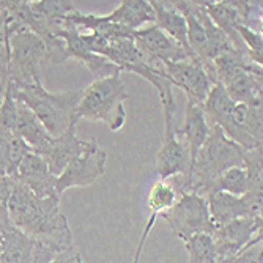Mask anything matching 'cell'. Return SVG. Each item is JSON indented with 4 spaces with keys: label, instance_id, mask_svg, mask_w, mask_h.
Wrapping results in <instances>:
<instances>
[{
    "label": "cell",
    "instance_id": "27",
    "mask_svg": "<svg viewBox=\"0 0 263 263\" xmlns=\"http://www.w3.org/2000/svg\"><path fill=\"white\" fill-rule=\"evenodd\" d=\"M263 236L258 235L246 248H243L229 263H263Z\"/></svg>",
    "mask_w": 263,
    "mask_h": 263
},
{
    "label": "cell",
    "instance_id": "24",
    "mask_svg": "<svg viewBox=\"0 0 263 263\" xmlns=\"http://www.w3.org/2000/svg\"><path fill=\"white\" fill-rule=\"evenodd\" d=\"M214 191H222V193L240 197L248 193V175L245 167H232L226 171L214 183Z\"/></svg>",
    "mask_w": 263,
    "mask_h": 263
},
{
    "label": "cell",
    "instance_id": "19",
    "mask_svg": "<svg viewBox=\"0 0 263 263\" xmlns=\"http://www.w3.org/2000/svg\"><path fill=\"white\" fill-rule=\"evenodd\" d=\"M106 19L134 32L145 24H155V11L145 0H123L110 14H106Z\"/></svg>",
    "mask_w": 263,
    "mask_h": 263
},
{
    "label": "cell",
    "instance_id": "13",
    "mask_svg": "<svg viewBox=\"0 0 263 263\" xmlns=\"http://www.w3.org/2000/svg\"><path fill=\"white\" fill-rule=\"evenodd\" d=\"M177 137H183L184 143L189 150V158H191V167H193L200 148L203 147L205 140L208 139L210 134V125L205 117L203 107L197 104H189L186 103V110H184V122L181 128H175Z\"/></svg>",
    "mask_w": 263,
    "mask_h": 263
},
{
    "label": "cell",
    "instance_id": "8",
    "mask_svg": "<svg viewBox=\"0 0 263 263\" xmlns=\"http://www.w3.org/2000/svg\"><path fill=\"white\" fill-rule=\"evenodd\" d=\"M133 40L143 57L147 59V62L156 68H161L165 62L174 63L194 59L177 41H174L169 35H165L161 29H158L155 24L134 30Z\"/></svg>",
    "mask_w": 263,
    "mask_h": 263
},
{
    "label": "cell",
    "instance_id": "14",
    "mask_svg": "<svg viewBox=\"0 0 263 263\" xmlns=\"http://www.w3.org/2000/svg\"><path fill=\"white\" fill-rule=\"evenodd\" d=\"M177 193L175 189L172 187V184L165 180H158L152 189H150V194H148V208H150V216L147 218V224L142 230V235H140V240H139V245H137V249L134 252V258H133V263H139L140 261V255H142V251H143V246L147 243V238L150 236V232L152 229L155 227L156 224V219L164 214L167 210H171V206L175 203L177 200Z\"/></svg>",
    "mask_w": 263,
    "mask_h": 263
},
{
    "label": "cell",
    "instance_id": "25",
    "mask_svg": "<svg viewBox=\"0 0 263 263\" xmlns=\"http://www.w3.org/2000/svg\"><path fill=\"white\" fill-rule=\"evenodd\" d=\"M245 171L248 175V193L263 194V156L261 147L245 150Z\"/></svg>",
    "mask_w": 263,
    "mask_h": 263
},
{
    "label": "cell",
    "instance_id": "23",
    "mask_svg": "<svg viewBox=\"0 0 263 263\" xmlns=\"http://www.w3.org/2000/svg\"><path fill=\"white\" fill-rule=\"evenodd\" d=\"M30 10L51 22H63L71 13L78 11L73 2L68 0H40V2H30Z\"/></svg>",
    "mask_w": 263,
    "mask_h": 263
},
{
    "label": "cell",
    "instance_id": "5",
    "mask_svg": "<svg viewBox=\"0 0 263 263\" xmlns=\"http://www.w3.org/2000/svg\"><path fill=\"white\" fill-rule=\"evenodd\" d=\"M161 216L181 241H186L187 238L199 233L211 235L214 230L208 211V202L205 197L197 194H180L171 210H167Z\"/></svg>",
    "mask_w": 263,
    "mask_h": 263
},
{
    "label": "cell",
    "instance_id": "4",
    "mask_svg": "<svg viewBox=\"0 0 263 263\" xmlns=\"http://www.w3.org/2000/svg\"><path fill=\"white\" fill-rule=\"evenodd\" d=\"M7 33L10 54L8 82L13 87L41 84L46 66V46L43 40L10 17L7 21Z\"/></svg>",
    "mask_w": 263,
    "mask_h": 263
},
{
    "label": "cell",
    "instance_id": "29",
    "mask_svg": "<svg viewBox=\"0 0 263 263\" xmlns=\"http://www.w3.org/2000/svg\"><path fill=\"white\" fill-rule=\"evenodd\" d=\"M5 90H7V88H0V104H2V101H4V97H5Z\"/></svg>",
    "mask_w": 263,
    "mask_h": 263
},
{
    "label": "cell",
    "instance_id": "9",
    "mask_svg": "<svg viewBox=\"0 0 263 263\" xmlns=\"http://www.w3.org/2000/svg\"><path fill=\"white\" fill-rule=\"evenodd\" d=\"M164 73L172 85L181 88L186 93L189 104L203 106L208 93L213 87L202 63L197 59H187L183 62L162 63Z\"/></svg>",
    "mask_w": 263,
    "mask_h": 263
},
{
    "label": "cell",
    "instance_id": "28",
    "mask_svg": "<svg viewBox=\"0 0 263 263\" xmlns=\"http://www.w3.org/2000/svg\"><path fill=\"white\" fill-rule=\"evenodd\" d=\"M51 263H84V260H82L81 254L73 248V249H69V251L57 254Z\"/></svg>",
    "mask_w": 263,
    "mask_h": 263
},
{
    "label": "cell",
    "instance_id": "7",
    "mask_svg": "<svg viewBox=\"0 0 263 263\" xmlns=\"http://www.w3.org/2000/svg\"><path fill=\"white\" fill-rule=\"evenodd\" d=\"M174 115L164 114L162 145L156 155V172L159 180H169L177 175L189 177L191 158L187 145L175 134Z\"/></svg>",
    "mask_w": 263,
    "mask_h": 263
},
{
    "label": "cell",
    "instance_id": "18",
    "mask_svg": "<svg viewBox=\"0 0 263 263\" xmlns=\"http://www.w3.org/2000/svg\"><path fill=\"white\" fill-rule=\"evenodd\" d=\"M16 134L27 143L33 153L40 155L54 139L46 128L40 123L33 112L17 101V118H16Z\"/></svg>",
    "mask_w": 263,
    "mask_h": 263
},
{
    "label": "cell",
    "instance_id": "30",
    "mask_svg": "<svg viewBox=\"0 0 263 263\" xmlns=\"http://www.w3.org/2000/svg\"><path fill=\"white\" fill-rule=\"evenodd\" d=\"M0 263H2V238H0Z\"/></svg>",
    "mask_w": 263,
    "mask_h": 263
},
{
    "label": "cell",
    "instance_id": "6",
    "mask_svg": "<svg viewBox=\"0 0 263 263\" xmlns=\"http://www.w3.org/2000/svg\"><path fill=\"white\" fill-rule=\"evenodd\" d=\"M107 153L98 145L97 140L90 139L88 147L71 161L55 180V191L62 197L71 187H85L101 178L106 172Z\"/></svg>",
    "mask_w": 263,
    "mask_h": 263
},
{
    "label": "cell",
    "instance_id": "11",
    "mask_svg": "<svg viewBox=\"0 0 263 263\" xmlns=\"http://www.w3.org/2000/svg\"><path fill=\"white\" fill-rule=\"evenodd\" d=\"M14 178L40 199H62L55 191L57 177L52 175L46 161L33 152L22 159Z\"/></svg>",
    "mask_w": 263,
    "mask_h": 263
},
{
    "label": "cell",
    "instance_id": "17",
    "mask_svg": "<svg viewBox=\"0 0 263 263\" xmlns=\"http://www.w3.org/2000/svg\"><path fill=\"white\" fill-rule=\"evenodd\" d=\"M150 4L155 11V26L158 29H161L165 35H169L174 41H177L183 47V49H186L191 55H193V52H191L189 46H187V27H186L184 16L175 8V5L172 2L150 0Z\"/></svg>",
    "mask_w": 263,
    "mask_h": 263
},
{
    "label": "cell",
    "instance_id": "3",
    "mask_svg": "<svg viewBox=\"0 0 263 263\" xmlns=\"http://www.w3.org/2000/svg\"><path fill=\"white\" fill-rule=\"evenodd\" d=\"M128 98L129 93L120 74L98 79L82 90L78 118L103 122L110 131H118L126 123L125 101Z\"/></svg>",
    "mask_w": 263,
    "mask_h": 263
},
{
    "label": "cell",
    "instance_id": "15",
    "mask_svg": "<svg viewBox=\"0 0 263 263\" xmlns=\"http://www.w3.org/2000/svg\"><path fill=\"white\" fill-rule=\"evenodd\" d=\"M205 8L210 19L214 22V26L229 38V41L235 47V51L241 52L248 57L246 47L240 35H238V27L243 26V24L240 14H238L235 8L233 0H219V2H216V0H211V2L205 0Z\"/></svg>",
    "mask_w": 263,
    "mask_h": 263
},
{
    "label": "cell",
    "instance_id": "20",
    "mask_svg": "<svg viewBox=\"0 0 263 263\" xmlns=\"http://www.w3.org/2000/svg\"><path fill=\"white\" fill-rule=\"evenodd\" d=\"M208 211L213 229L221 227L230 221L246 218V210L243 197H236L222 191H214L213 194L208 196Z\"/></svg>",
    "mask_w": 263,
    "mask_h": 263
},
{
    "label": "cell",
    "instance_id": "22",
    "mask_svg": "<svg viewBox=\"0 0 263 263\" xmlns=\"http://www.w3.org/2000/svg\"><path fill=\"white\" fill-rule=\"evenodd\" d=\"M183 243L189 255V263H218L216 246L210 233L194 235Z\"/></svg>",
    "mask_w": 263,
    "mask_h": 263
},
{
    "label": "cell",
    "instance_id": "2",
    "mask_svg": "<svg viewBox=\"0 0 263 263\" xmlns=\"http://www.w3.org/2000/svg\"><path fill=\"white\" fill-rule=\"evenodd\" d=\"M8 87L14 100L27 106L52 137H60L69 128L78 125V104L82 90L51 93L43 84L13 87L10 82Z\"/></svg>",
    "mask_w": 263,
    "mask_h": 263
},
{
    "label": "cell",
    "instance_id": "21",
    "mask_svg": "<svg viewBox=\"0 0 263 263\" xmlns=\"http://www.w3.org/2000/svg\"><path fill=\"white\" fill-rule=\"evenodd\" d=\"M236 126L248 133L255 140L261 142L263 133V107L261 104H241L236 103L233 110Z\"/></svg>",
    "mask_w": 263,
    "mask_h": 263
},
{
    "label": "cell",
    "instance_id": "10",
    "mask_svg": "<svg viewBox=\"0 0 263 263\" xmlns=\"http://www.w3.org/2000/svg\"><path fill=\"white\" fill-rule=\"evenodd\" d=\"M258 235H261V222L248 218H240L216 227L211 236L216 246L218 263H229Z\"/></svg>",
    "mask_w": 263,
    "mask_h": 263
},
{
    "label": "cell",
    "instance_id": "12",
    "mask_svg": "<svg viewBox=\"0 0 263 263\" xmlns=\"http://www.w3.org/2000/svg\"><path fill=\"white\" fill-rule=\"evenodd\" d=\"M88 142L90 140L79 139L76 134V126H73L60 137H54L40 156L46 161L52 175L59 177L65 167L88 147Z\"/></svg>",
    "mask_w": 263,
    "mask_h": 263
},
{
    "label": "cell",
    "instance_id": "26",
    "mask_svg": "<svg viewBox=\"0 0 263 263\" xmlns=\"http://www.w3.org/2000/svg\"><path fill=\"white\" fill-rule=\"evenodd\" d=\"M8 16L0 10V88H7L10 81V54H8V33H7Z\"/></svg>",
    "mask_w": 263,
    "mask_h": 263
},
{
    "label": "cell",
    "instance_id": "1",
    "mask_svg": "<svg viewBox=\"0 0 263 263\" xmlns=\"http://www.w3.org/2000/svg\"><path fill=\"white\" fill-rule=\"evenodd\" d=\"M7 210L19 230L55 254L74 248L73 232L60 208V199H40L14 178Z\"/></svg>",
    "mask_w": 263,
    "mask_h": 263
},
{
    "label": "cell",
    "instance_id": "16",
    "mask_svg": "<svg viewBox=\"0 0 263 263\" xmlns=\"http://www.w3.org/2000/svg\"><path fill=\"white\" fill-rule=\"evenodd\" d=\"M224 88L233 103L261 104V91H263L261 66L252 65L251 68L241 71L229 84H226Z\"/></svg>",
    "mask_w": 263,
    "mask_h": 263
}]
</instances>
